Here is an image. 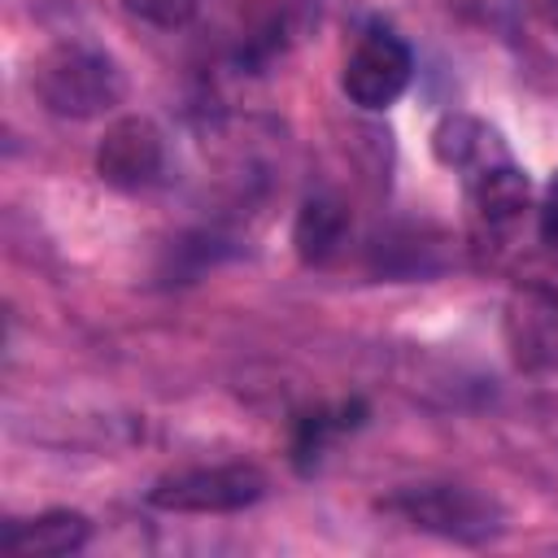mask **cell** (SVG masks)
Here are the masks:
<instances>
[{"instance_id": "obj_1", "label": "cell", "mask_w": 558, "mask_h": 558, "mask_svg": "<svg viewBox=\"0 0 558 558\" xmlns=\"http://www.w3.org/2000/svg\"><path fill=\"white\" fill-rule=\"evenodd\" d=\"M35 92L57 118H96L122 100L126 83L105 52L87 44H57L35 65Z\"/></svg>"}, {"instance_id": "obj_2", "label": "cell", "mask_w": 558, "mask_h": 558, "mask_svg": "<svg viewBox=\"0 0 558 558\" xmlns=\"http://www.w3.org/2000/svg\"><path fill=\"white\" fill-rule=\"evenodd\" d=\"M384 510L449 541H488L501 532V510L462 484H414L392 493Z\"/></svg>"}, {"instance_id": "obj_3", "label": "cell", "mask_w": 558, "mask_h": 558, "mask_svg": "<svg viewBox=\"0 0 558 558\" xmlns=\"http://www.w3.org/2000/svg\"><path fill=\"white\" fill-rule=\"evenodd\" d=\"M266 497V475L248 462L227 466H187L174 475H161L148 488V506L179 510V514H231Z\"/></svg>"}, {"instance_id": "obj_4", "label": "cell", "mask_w": 558, "mask_h": 558, "mask_svg": "<svg viewBox=\"0 0 558 558\" xmlns=\"http://www.w3.org/2000/svg\"><path fill=\"white\" fill-rule=\"evenodd\" d=\"M410 74H414V57L410 48L392 35V31H366L349 61H344V96L362 109H388L405 87H410Z\"/></svg>"}, {"instance_id": "obj_5", "label": "cell", "mask_w": 558, "mask_h": 558, "mask_svg": "<svg viewBox=\"0 0 558 558\" xmlns=\"http://www.w3.org/2000/svg\"><path fill=\"white\" fill-rule=\"evenodd\" d=\"M161 161H166L161 131L148 118H135V113L118 118L105 131L100 148H96V174L118 192H140V187L157 183Z\"/></svg>"}, {"instance_id": "obj_6", "label": "cell", "mask_w": 558, "mask_h": 558, "mask_svg": "<svg viewBox=\"0 0 558 558\" xmlns=\"http://www.w3.org/2000/svg\"><path fill=\"white\" fill-rule=\"evenodd\" d=\"M87 519L78 510H48L35 519H13L0 532V549L9 558H61L87 545Z\"/></svg>"}, {"instance_id": "obj_7", "label": "cell", "mask_w": 558, "mask_h": 558, "mask_svg": "<svg viewBox=\"0 0 558 558\" xmlns=\"http://www.w3.org/2000/svg\"><path fill=\"white\" fill-rule=\"evenodd\" d=\"M527 196H532V183L510 161H497V166H484L480 174H471V205L488 231L514 227L527 209Z\"/></svg>"}, {"instance_id": "obj_8", "label": "cell", "mask_w": 558, "mask_h": 558, "mask_svg": "<svg viewBox=\"0 0 558 558\" xmlns=\"http://www.w3.org/2000/svg\"><path fill=\"white\" fill-rule=\"evenodd\" d=\"M510 344H514L519 366H527V371L554 366L558 362V310H554V301L527 292L523 305L510 310Z\"/></svg>"}, {"instance_id": "obj_9", "label": "cell", "mask_w": 558, "mask_h": 558, "mask_svg": "<svg viewBox=\"0 0 558 558\" xmlns=\"http://www.w3.org/2000/svg\"><path fill=\"white\" fill-rule=\"evenodd\" d=\"M432 148L445 166L466 170V174H480L484 166L506 161V153L497 148V135L475 118H445L432 135Z\"/></svg>"}, {"instance_id": "obj_10", "label": "cell", "mask_w": 558, "mask_h": 558, "mask_svg": "<svg viewBox=\"0 0 558 558\" xmlns=\"http://www.w3.org/2000/svg\"><path fill=\"white\" fill-rule=\"evenodd\" d=\"M344 231H349V214L336 196H310L292 222V244L301 253V262H327L340 244H344Z\"/></svg>"}, {"instance_id": "obj_11", "label": "cell", "mask_w": 558, "mask_h": 558, "mask_svg": "<svg viewBox=\"0 0 558 558\" xmlns=\"http://www.w3.org/2000/svg\"><path fill=\"white\" fill-rule=\"evenodd\" d=\"M357 423H362V401L318 405V410L301 414V423H296V436H292V458H296V466H301V471H310V466L323 458V449H327L336 436L353 432Z\"/></svg>"}, {"instance_id": "obj_12", "label": "cell", "mask_w": 558, "mask_h": 558, "mask_svg": "<svg viewBox=\"0 0 558 558\" xmlns=\"http://www.w3.org/2000/svg\"><path fill=\"white\" fill-rule=\"evenodd\" d=\"M196 4H201V0H126V9H131L135 17H144V22H153V26H166V31L187 26V22L196 17Z\"/></svg>"}, {"instance_id": "obj_13", "label": "cell", "mask_w": 558, "mask_h": 558, "mask_svg": "<svg viewBox=\"0 0 558 558\" xmlns=\"http://www.w3.org/2000/svg\"><path fill=\"white\" fill-rule=\"evenodd\" d=\"M541 235H545V244H554L558 248V174L549 179V187H545V205H541Z\"/></svg>"}, {"instance_id": "obj_14", "label": "cell", "mask_w": 558, "mask_h": 558, "mask_svg": "<svg viewBox=\"0 0 558 558\" xmlns=\"http://www.w3.org/2000/svg\"><path fill=\"white\" fill-rule=\"evenodd\" d=\"M549 4V17H554V26H558V0H545Z\"/></svg>"}]
</instances>
